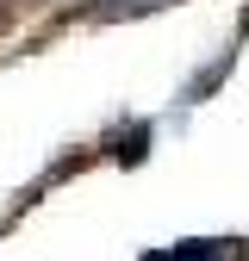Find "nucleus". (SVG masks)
Listing matches in <instances>:
<instances>
[{
	"mask_svg": "<svg viewBox=\"0 0 249 261\" xmlns=\"http://www.w3.org/2000/svg\"><path fill=\"white\" fill-rule=\"evenodd\" d=\"M100 149H106V155L118 162V168H137V162L150 155V124H143V118H131V130L118 124V130H112V137H106Z\"/></svg>",
	"mask_w": 249,
	"mask_h": 261,
	"instance_id": "nucleus-1",
	"label": "nucleus"
},
{
	"mask_svg": "<svg viewBox=\"0 0 249 261\" xmlns=\"http://www.w3.org/2000/svg\"><path fill=\"white\" fill-rule=\"evenodd\" d=\"M156 7H168V0H93V19L100 25H118V19H143V13H156Z\"/></svg>",
	"mask_w": 249,
	"mask_h": 261,
	"instance_id": "nucleus-2",
	"label": "nucleus"
},
{
	"mask_svg": "<svg viewBox=\"0 0 249 261\" xmlns=\"http://www.w3.org/2000/svg\"><path fill=\"white\" fill-rule=\"evenodd\" d=\"M0 13H7V0H0Z\"/></svg>",
	"mask_w": 249,
	"mask_h": 261,
	"instance_id": "nucleus-3",
	"label": "nucleus"
}]
</instances>
